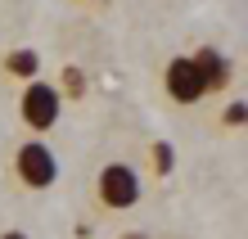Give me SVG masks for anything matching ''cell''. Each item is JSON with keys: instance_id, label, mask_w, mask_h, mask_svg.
I'll list each match as a JSON object with an SVG mask.
<instances>
[{"instance_id": "6da1fadb", "label": "cell", "mask_w": 248, "mask_h": 239, "mask_svg": "<svg viewBox=\"0 0 248 239\" xmlns=\"http://www.w3.org/2000/svg\"><path fill=\"white\" fill-rule=\"evenodd\" d=\"M95 203L104 212H131L140 203V172L131 162H104L95 176Z\"/></svg>"}, {"instance_id": "7a4b0ae2", "label": "cell", "mask_w": 248, "mask_h": 239, "mask_svg": "<svg viewBox=\"0 0 248 239\" xmlns=\"http://www.w3.org/2000/svg\"><path fill=\"white\" fill-rule=\"evenodd\" d=\"M14 176H18L23 190H50L54 181H59V158L50 154L46 140H23L18 149H14Z\"/></svg>"}, {"instance_id": "3957f363", "label": "cell", "mask_w": 248, "mask_h": 239, "mask_svg": "<svg viewBox=\"0 0 248 239\" xmlns=\"http://www.w3.org/2000/svg\"><path fill=\"white\" fill-rule=\"evenodd\" d=\"M18 117H23V127L27 131H36V136H46V131L59 127V117H63V99L59 91H54L50 81H27L23 86V99H18Z\"/></svg>"}, {"instance_id": "277c9868", "label": "cell", "mask_w": 248, "mask_h": 239, "mask_svg": "<svg viewBox=\"0 0 248 239\" xmlns=\"http://www.w3.org/2000/svg\"><path fill=\"white\" fill-rule=\"evenodd\" d=\"M163 91L171 104H199L203 95V81H199V72L194 64H189V54H176V59H167V68H163Z\"/></svg>"}, {"instance_id": "5b68a950", "label": "cell", "mask_w": 248, "mask_h": 239, "mask_svg": "<svg viewBox=\"0 0 248 239\" xmlns=\"http://www.w3.org/2000/svg\"><path fill=\"white\" fill-rule=\"evenodd\" d=\"M189 64H194V72H199V81H203V91H208V95H221L226 86H230V77H235L230 54H221L217 46H199L194 54H189Z\"/></svg>"}, {"instance_id": "8992f818", "label": "cell", "mask_w": 248, "mask_h": 239, "mask_svg": "<svg viewBox=\"0 0 248 239\" xmlns=\"http://www.w3.org/2000/svg\"><path fill=\"white\" fill-rule=\"evenodd\" d=\"M5 72H9V77H18V81H36V77H41V54L27 50V46L9 50V54H5Z\"/></svg>"}, {"instance_id": "52a82bcc", "label": "cell", "mask_w": 248, "mask_h": 239, "mask_svg": "<svg viewBox=\"0 0 248 239\" xmlns=\"http://www.w3.org/2000/svg\"><path fill=\"white\" fill-rule=\"evenodd\" d=\"M54 91H59V99H81V95H86V72H81L77 64H68V68L59 72V86H54Z\"/></svg>"}, {"instance_id": "ba28073f", "label": "cell", "mask_w": 248, "mask_h": 239, "mask_svg": "<svg viewBox=\"0 0 248 239\" xmlns=\"http://www.w3.org/2000/svg\"><path fill=\"white\" fill-rule=\"evenodd\" d=\"M149 167H154L158 181L171 176V167H176V149H171L167 140H154V144H149Z\"/></svg>"}, {"instance_id": "9c48e42d", "label": "cell", "mask_w": 248, "mask_h": 239, "mask_svg": "<svg viewBox=\"0 0 248 239\" xmlns=\"http://www.w3.org/2000/svg\"><path fill=\"white\" fill-rule=\"evenodd\" d=\"M244 109H248V104H244V99H235V104H226V113H221V122L239 131V127L248 122V113H244Z\"/></svg>"}, {"instance_id": "30bf717a", "label": "cell", "mask_w": 248, "mask_h": 239, "mask_svg": "<svg viewBox=\"0 0 248 239\" xmlns=\"http://www.w3.org/2000/svg\"><path fill=\"white\" fill-rule=\"evenodd\" d=\"M0 239H27L23 230H5V235H0Z\"/></svg>"}, {"instance_id": "8fae6325", "label": "cell", "mask_w": 248, "mask_h": 239, "mask_svg": "<svg viewBox=\"0 0 248 239\" xmlns=\"http://www.w3.org/2000/svg\"><path fill=\"white\" fill-rule=\"evenodd\" d=\"M122 239H149V235H140V230H131V235H122Z\"/></svg>"}, {"instance_id": "7c38bea8", "label": "cell", "mask_w": 248, "mask_h": 239, "mask_svg": "<svg viewBox=\"0 0 248 239\" xmlns=\"http://www.w3.org/2000/svg\"><path fill=\"white\" fill-rule=\"evenodd\" d=\"M91 5H104V0H91Z\"/></svg>"}]
</instances>
